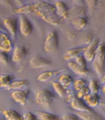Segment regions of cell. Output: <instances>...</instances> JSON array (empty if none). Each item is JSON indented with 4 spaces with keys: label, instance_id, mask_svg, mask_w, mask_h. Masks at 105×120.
Instances as JSON below:
<instances>
[{
    "label": "cell",
    "instance_id": "277c9868",
    "mask_svg": "<svg viewBox=\"0 0 105 120\" xmlns=\"http://www.w3.org/2000/svg\"><path fill=\"white\" fill-rule=\"evenodd\" d=\"M59 46V35L57 32L52 31L47 34L44 42V50L47 52L55 51Z\"/></svg>",
    "mask_w": 105,
    "mask_h": 120
},
{
    "label": "cell",
    "instance_id": "e575fe53",
    "mask_svg": "<svg viewBox=\"0 0 105 120\" xmlns=\"http://www.w3.org/2000/svg\"><path fill=\"white\" fill-rule=\"evenodd\" d=\"M75 97V95H74V93L71 92V93H67L65 97V100L67 103H71V101L73 100V98Z\"/></svg>",
    "mask_w": 105,
    "mask_h": 120
},
{
    "label": "cell",
    "instance_id": "4dcf8cb0",
    "mask_svg": "<svg viewBox=\"0 0 105 120\" xmlns=\"http://www.w3.org/2000/svg\"><path fill=\"white\" fill-rule=\"evenodd\" d=\"M74 59H75L74 62L77 63L78 65L83 67V68H86V60L83 57V56L80 55V56H78L77 57L75 58Z\"/></svg>",
    "mask_w": 105,
    "mask_h": 120
},
{
    "label": "cell",
    "instance_id": "6da1fadb",
    "mask_svg": "<svg viewBox=\"0 0 105 120\" xmlns=\"http://www.w3.org/2000/svg\"><path fill=\"white\" fill-rule=\"evenodd\" d=\"M31 5V14H34L37 17L41 18L44 21L52 26H59L62 22V20L56 13L53 5L44 1L35 2Z\"/></svg>",
    "mask_w": 105,
    "mask_h": 120
},
{
    "label": "cell",
    "instance_id": "2e32d148",
    "mask_svg": "<svg viewBox=\"0 0 105 120\" xmlns=\"http://www.w3.org/2000/svg\"><path fill=\"white\" fill-rule=\"evenodd\" d=\"M86 47H80L70 49L65 52V54L63 56V59L66 61H70V60L77 57L78 56L81 55V53H83Z\"/></svg>",
    "mask_w": 105,
    "mask_h": 120
},
{
    "label": "cell",
    "instance_id": "8992f818",
    "mask_svg": "<svg viewBox=\"0 0 105 120\" xmlns=\"http://www.w3.org/2000/svg\"><path fill=\"white\" fill-rule=\"evenodd\" d=\"M29 94V89L16 90V91H14L11 93V96L16 103L20 104L21 106H25L27 104Z\"/></svg>",
    "mask_w": 105,
    "mask_h": 120
},
{
    "label": "cell",
    "instance_id": "44dd1931",
    "mask_svg": "<svg viewBox=\"0 0 105 120\" xmlns=\"http://www.w3.org/2000/svg\"><path fill=\"white\" fill-rule=\"evenodd\" d=\"M29 81L27 80H15L12 81L6 88L8 90H20L22 88L28 86Z\"/></svg>",
    "mask_w": 105,
    "mask_h": 120
},
{
    "label": "cell",
    "instance_id": "1f68e13d",
    "mask_svg": "<svg viewBox=\"0 0 105 120\" xmlns=\"http://www.w3.org/2000/svg\"><path fill=\"white\" fill-rule=\"evenodd\" d=\"M59 120H80L76 114H65L59 117Z\"/></svg>",
    "mask_w": 105,
    "mask_h": 120
},
{
    "label": "cell",
    "instance_id": "f1b7e54d",
    "mask_svg": "<svg viewBox=\"0 0 105 120\" xmlns=\"http://www.w3.org/2000/svg\"><path fill=\"white\" fill-rule=\"evenodd\" d=\"M86 80L83 79H78V80H75L73 82V86H74V89L76 90V91H79L82 88H83L84 86H86Z\"/></svg>",
    "mask_w": 105,
    "mask_h": 120
},
{
    "label": "cell",
    "instance_id": "3957f363",
    "mask_svg": "<svg viewBox=\"0 0 105 120\" xmlns=\"http://www.w3.org/2000/svg\"><path fill=\"white\" fill-rule=\"evenodd\" d=\"M54 95L49 89H44L38 92L35 96V101L36 104L41 105L44 107L49 108L52 104Z\"/></svg>",
    "mask_w": 105,
    "mask_h": 120
},
{
    "label": "cell",
    "instance_id": "5b68a950",
    "mask_svg": "<svg viewBox=\"0 0 105 120\" xmlns=\"http://www.w3.org/2000/svg\"><path fill=\"white\" fill-rule=\"evenodd\" d=\"M18 26L20 32L22 35L26 37L31 35L33 32V26L31 21H30L28 17L26 15L22 14L20 17L18 22Z\"/></svg>",
    "mask_w": 105,
    "mask_h": 120
},
{
    "label": "cell",
    "instance_id": "ffe728a7",
    "mask_svg": "<svg viewBox=\"0 0 105 120\" xmlns=\"http://www.w3.org/2000/svg\"><path fill=\"white\" fill-rule=\"evenodd\" d=\"M71 23L74 26V27L77 29L80 30L83 29L85 26L87 25L88 23V18H86V17H74L71 20Z\"/></svg>",
    "mask_w": 105,
    "mask_h": 120
},
{
    "label": "cell",
    "instance_id": "d4e9b609",
    "mask_svg": "<svg viewBox=\"0 0 105 120\" xmlns=\"http://www.w3.org/2000/svg\"><path fill=\"white\" fill-rule=\"evenodd\" d=\"M59 82L64 87H68L73 83V78L69 74H62L59 78Z\"/></svg>",
    "mask_w": 105,
    "mask_h": 120
},
{
    "label": "cell",
    "instance_id": "f546056e",
    "mask_svg": "<svg viewBox=\"0 0 105 120\" xmlns=\"http://www.w3.org/2000/svg\"><path fill=\"white\" fill-rule=\"evenodd\" d=\"M89 93H90V91H89V87H87V86H84V87L82 88L80 90L77 91V97L79 98L83 99L84 98H86V96H87Z\"/></svg>",
    "mask_w": 105,
    "mask_h": 120
},
{
    "label": "cell",
    "instance_id": "e0dca14e",
    "mask_svg": "<svg viewBox=\"0 0 105 120\" xmlns=\"http://www.w3.org/2000/svg\"><path fill=\"white\" fill-rule=\"evenodd\" d=\"M69 68L73 71L74 73L78 75H81V76H86L89 73V69L87 68H83L80 65H78L77 63H75L74 61H69L68 64Z\"/></svg>",
    "mask_w": 105,
    "mask_h": 120
},
{
    "label": "cell",
    "instance_id": "8fae6325",
    "mask_svg": "<svg viewBox=\"0 0 105 120\" xmlns=\"http://www.w3.org/2000/svg\"><path fill=\"white\" fill-rule=\"evenodd\" d=\"M71 107L72 109L76 111V112H86V111H90L92 110V109L89 107L87 106L84 101L79 98L77 96H75L73 100L71 101Z\"/></svg>",
    "mask_w": 105,
    "mask_h": 120
},
{
    "label": "cell",
    "instance_id": "4fadbf2b",
    "mask_svg": "<svg viewBox=\"0 0 105 120\" xmlns=\"http://www.w3.org/2000/svg\"><path fill=\"white\" fill-rule=\"evenodd\" d=\"M75 114L82 120H104L103 116L98 114L92 110L86 112H76Z\"/></svg>",
    "mask_w": 105,
    "mask_h": 120
},
{
    "label": "cell",
    "instance_id": "ba28073f",
    "mask_svg": "<svg viewBox=\"0 0 105 120\" xmlns=\"http://www.w3.org/2000/svg\"><path fill=\"white\" fill-rule=\"evenodd\" d=\"M3 25L9 32L12 39L14 40L16 38L17 32L18 29V20L14 17H8L4 20Z\"/></svg>",
    "mask_w": 105,
    "mask_h": 120
},
{
    "label": "cell",
    "instance_id": "7402d4cb",
    "mask_svg": "<svg viewBox=\"0 0 105 120\" xmlns=\"http://www.w3.org/2000/svg\"><path fill=\"white\" fill-rule=\"evenodd\" d=\"M84 11L85 10L83 8L81 7L80 5H76V7H74L73 8H71L68 11V17L74 18L77 17H82L84 15Z\"/></svg>",
    "mask_w": 105,
    "mask_h": 120
},
{
    "label": "cell",
    "instance_id": "9a60e30c",
    "mask_svg": "<svg viewBox=\"0 0 105 120\" xmlns=\"http://www.w3.org/2000/svg\"><path fill=\"white\" fill-rule=\"evenodd\" d=\"M28 53V48L25 46H17L14 49L12 61L14 62H19L23 59Z\"/></svg>",
    "mask_w": 105,
    "mask_h": 120
},
{
    "label": "cell",
    "instance_id": "836d02e7",
    "mask_svg": "<svg viewBox=\"0 0 105 120\" xmlns=\"http://www.w3.org/2000/svg\"><path fill=\"white\" fill-rule=\"evenodd\" d=\"M22 116L23 120H38L37 116L31 112H26Z\"/></svg>",
    "mask_w": 105,
    "mask_h": 120
},
{
    "label": "cell",
    "instance_id": "83f0119b",
    "mask_svg": "<svg viewBox=\"0 0 105 120\" xmlns=\"http://www.w3.org/2000/svg\"><path fill=\"white\" fill-rule=\"evenodd\" d=\"M94 40V35L92 33H87L82 36L80 39L81 44H89Z\"/></svg>",
    "mask_w": 105,
    "mask_h": 120
},
{
    "label": "cell",
    "instance_id": "d6a6232c",
    "mask_svg": "<svg viewBox=\"0 0 105 120\" xmlns=\"http://www.w3.org/2000/svg\"><path fill=\"white\" fill-rule=\"evenodd\" d=\"M0 62L7 65L9 62V56L7 52L0 51Z\"/></svg>",
    "mask_w": 105,
    "mask_h": 120
},
{
    "label": "cell",
    "instance_id": "5bb4252c",
    "mask_svg": "<svg viewBox=\"0 0 105 120\" xmlns=\"http://www.w3.org/2000/svg\"><path fill=\"white\" fill-rule=\"evenodd\" d=\"M66 70V68H62V69H58V70H50V71H47L41 73L40 75H38L37 77V80L39 82H47L48 80H51L52 78L56 77V75L59 74L60 73L63 72L64 71Z\"/></svg>",
    "mask_w": 105,
    "mask_h": 120
},
{
    "label": "cell",
    "instance_id": "7a4b0ae2",
    "mask_svg": "<svg viewBox=\"0 0 105 120\" xmlns=\"http://www.w3.org/2000/svg\"><path fill=\"white\" fill-rule=\"evenodd\" d=\"M93 66L98 75L104 82V42L99 43L95 58L93 59Z\"/></svg>",
    "mask_w": 105,
    "mask_h": 120
},
{
    "label": "cell",
    "instance_id": "d590c367",
    "mask_svg": "<svg viewBox=\"0 0 105 120\" xmlns=\"http://www.w3.org/2000/svg\"><path fill=\"white\" fill-rule=\"evenodd\" d=\"M86 3H87V5L89 6V8L90 10H92V9L94 8H95L97 2L96 1H87V2H86Z\"/></svg>",
    "mask_w": 105,
    "mask_h": 120
},
{
    "label": "cell",
    "instance_id": "4316f807",
    "mask_svg": "<svg viewBox=\"0 0 105 120\" xmlns=\"http://www.w3.org/2000/svg\"><path fill=\"white\" fill-rule=\"evenodd\" d=\"M89 89L90 93L97 94L100 91V89H101L99 81H98L96 80H91L89 82Z\"/></svg>",
    "mask_w": 105,
    "mask_h": 120
},
{
    "label": "cell",
    "instance_id": "8d00e7d4",
    "mask_svg": "<svg viewBox=\"0 0 105 120\" xmlns=\"http://www.w3.org/2000/svg\"><path fill=\"white\" fill-rule=\"evenodd\" d=\"M0 120H1V119H0Z\"/></svg>",
    "mask_w": 105,
    "mask_h": 120
},
{
    "label": "cell",
    "instance_id": "52a82bcc",
    "mask_svg": "<svg viewBox=\"0 0 105 120\" xmlns=\"http://www.w3.org/2000/svg\"><path fill=\"white\" fill-rule=\"evenodd\" d=\"M99 40L98 39H94L91 43H90L87 47H86V49L83 52V57L88 62L93 61L95 56L98 47L99 45Z\"/></svg>",
    "mask_w": 105,
    "mask_h": 120
},
{
    "label": "cell",
    "instance_id": "ac0fdd59",
    "mask_svg": "<svg viewBox=\"0 0 105 120\" xmlns=\"http://www.w3.org/2000/svg\"><path fill=\"white\" fill-rule=\"evenodd\" d=\"M83 99L85 100L84 102L87 104V106L89 107L90 108L97 107L100 103V97L98 95V94L89 93Z\"/></svg>",
    "mask_w": 105,
    "mask_h": 120
},
{
    "label": "cell",
    "instance_id": "d6986e66",
    "mask_svg": "<svg viewBox=\"0 0 105 120\" xmlns=\"http://www.w3.org/2000/svg\"><path fill=\"white\" fill-rule=\"evenodd\" d=\"M2 114L6 120H23L22 116L19 112L11 109H5L2 110Z\"/></svg>",
    "mask_w": 105,
    "mask_h": 120
},
{
    "label": "cell",
    "instance_id": "603a6c76",
    "mask_svg": "<svg viewBox=\"0 0 105 120\" xmlns=\"http://www.w3.org/2000/svg\"><path fill=\"white\" fill-rule=\"evenodd\" d=\"M37 114L41 120H59V116L53 113H50V112L38 111L37 112Z\"/></svg>",
    "mask_w": 105,
    "mask_h": 120
},
{
    "label": "cell",
    "instance_id": "7c38bea8",
    "mask_svg": "<svg viewBox=\"0 0 105 120\" xmlns=\"http://www.w3.org/2000/svg\"><path fill=\"white\" fill-rule=\"evenodd\" d=\"M55 9H56V13L58 16L60 17L62 20H65L68 17V11L69 8H68L67 5L62 1H57L56 2L55 5Z\"/></svg>",
    "mask_w": 105,
    "mask_h": 120
},
{
    "label": "cell",
    "instance_id": "484cf974",
    "mask_svg": "<svg viewBox=\"0 0 105 120\" xmlns=\"http://www.w3.org/2000/svg\"><path fill=\"white\" fill-rule=\"evenodd\" d=\"M13 76L9 74L0 75V88H7L8 85L12 82Z\"/></svg>",
    "mask_w": 105,
    "mask_h": 120
},
{
    "label": "cell",
    "instance_id": "cb8c5ba5",
    "mask_svg": "<svg viewBox=\"0 0 105 120\" xmlns=\"http://www.w3.org/2000/svg\"><path fill=\"white\" fill-rule=\"evenodd\" d=\"M52 88H53L55 92L58 94L60 98H65V97L66 94H67L66 89L62 85L60 84L59 82H56V81L52 82Z\"/></svg>",
    "mask_w": 105,
    "mask_h": 120
},
{
    "label": "cell",
    "instance_id": "9c48e42d",
    "mask_svg": "<svg viewBox=\"0 0 105 120\" xmlns=\"http://www.w3.org/2000/svg\"><path fill=\"white\" fill-rule=\"evenodd\" d=\"M13 49V42L5 33L0 31V51L8 53Z\"/></svg>",
    "mask_w": 105,
    "mask_h": 120
},
{
    "label": "cell",
    "instance_id": "30bf717a",
    "mask_svg": "<svg viewBox=\"0 0 105 120\" xmlns=\"http://www.w3.org/2000/svg\"><path fill=\"white\" fill-rule=\"evenodd\" d=\"M52 64L50 60L40 56H35L30 60V65L32 68H41L47 67Z\"/></svg>",
    "mask_w": 105,
    "mask_h": 120
}]
</instances>
